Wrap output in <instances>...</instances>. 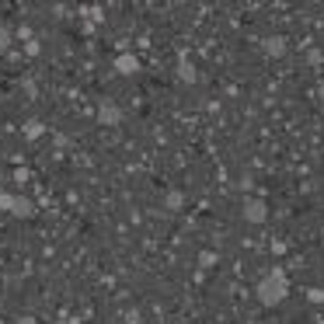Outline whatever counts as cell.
Here are the masks:
<instances>
[{
  "mask_svg": "<svg viewBox=\"0 0 324 324\" xmlns=\"http://www.w3.org/2000/svg\"><path fill=\"white\" fill-rule=\"evenodd\" d=\"M247 213H251V216H258V220H261V216H265V206H261V202H251V206H247Z\"/></svg>",
  "mask_w": 324,
  "mask_h": 324,
  "instance_id": "6da1fadb",
  "label": "cell"
}]
</instances>
